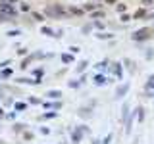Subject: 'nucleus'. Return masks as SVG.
<instances>
[{
  "instance_id": "nucleus-1",
  "label": "nucleus",
  "mask_w": 154,
  "mask_h": 144,
  "mask_svg": "<svg viewBox=\"0 0 154 144\" xmlns=\"http://www.w3.org/2000/svg\"><path fill=\"white\" fill-rule=\"evenodd\" d=\"M108 2H114V0H108Z\"/></svg>"
}]
</instances>
